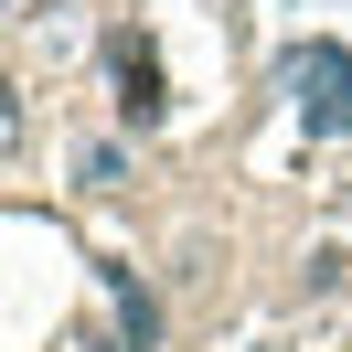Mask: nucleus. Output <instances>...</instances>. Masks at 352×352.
<instances>
[{
  "instance_id": "7ed1b4c3",
  "label": "nucleus",
  "mask_w": 352,
  "mask_h": 352,
  "mask_svg": "<svg viewBox=\"0 0 352 352\" xmlns=\"http://www.w3.org/2000/svg\"><path fill=\"white\" fill-rule=\"evenodd\" d=\"M22 139V96H11V75H0V150Z\"/></svg>"
},
{
  "instance_id": "f257e3e1",
  "label": "nucleus",
  "mask_w": 352,
  "mask_h": 352,
  "mask_svg": "<svg viewBox=\"0 0 352 352\" xmlns=\"http://www.w3.org/2000/svg\"><path fill=\"white\" fill-rule=\"evenodd\" d=\"M288 86H299L309 139H342V129H352V43H309V54H288Z\"/></svg>"
},
{
  "instance_id": "20e7f679",
  "label": "nucleus",
  "mask_w": 352,
  "mask_h": 352,
  "mask_svg": "<svg viewBox=\"0 0 352 352\" xmlns=\"http://www.w3.org/2000/svg\"><path fill=\"white\" fill-rule=\"evenodd\" d=\"M0 11H11V0H0Z\"/></svg>"
},
{
  "instance_id": "f03ea898",
  "label": "nucleus",
  "mask_w": 352,
  "mask_h": 352,
  "mask_svg": "<svg viewBox=\"0 0 352 352\" xmlns=\"http://www.w3.org/2000/svg\"><path fill=\"white\" fill-rule=\"evenodd\" d=\"M118 107H129V118H160V65L139 43H118Z\"/></svg>"
}]
</instances>
